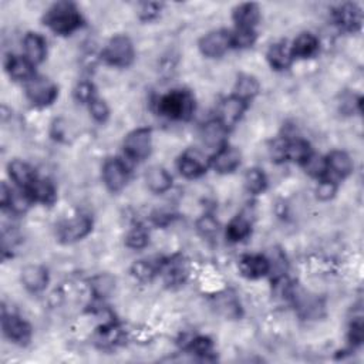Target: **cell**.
Returning a JSON list of instances; mask_svg holds the SVG:
<instances>
[{"mask_svg":"<svg viewBox=\"0 0 364 364\" xmlns=\"http://www.w3.org/2000/svg\"><path fill=\"white\" fill-rule=\"evenodd\" d=\"M8 174L13 186L22 190H29V187L38 179L35 168L29 162L19 158H15L8 164Z\"/></svg>","mask_w":364,"mask_h":364,"instance_id":"2e32d148","label":"cell"},{"mask_svg":"<svg viewBox=\"0 0 364 364\" xmlns=\"http://www.w3.org/2000/svg\"><path fill=\"white\" fill-rule=\"evenodd\" d=\"M312 154H313V149L307 141L302 138L288 141V161L303 165Z\"/></svg>","mask_w":364,"mask_h":364,"instance_id":"4dcf8cb0","label":"cell"},{"mask_svg":"<svg viewBox=\"0 0 364 364\" xmlns=\"http://www.w3.org/2000/svg\"><path fill=\"white\" fill-rule=\"evenodd\" d=\"M157 113L172 121H190L195 113V97L188 90H171L157 101Z\"/></svg>","mask_w":364,"mask_h":364,"instance_id":"7a4b0ae2","label":"cell"},{"mask_svg":"<svg viewBox=\"0 0 364 364\" xmlns=\"http://www.w3.org/2000/svg\"><path fill=\"white\" fill-rule=\"evenodd\" d=\"M35 67L25 56H15L11 55L5 60V70L9 74V77L15 81H23L28 83L36 76Z\"/></svg>","mask_w":364,"mask_h":364,"instance_id":"ffe728a7","label":"cell"},{"mask_svg":"<svg viewBox=\"0 0 364 364\" xmlns=\"http://www.w3.org/2000/svg\"><path fill=\"white\" fill-rule=\"evenodd\" d=\"M87 108H89V113H90V115L93 117V120L97 121V123H100V124H104V123L110 118V107H108V104H107L103 98H100V97H96V98L87 106Z\"/></svg>","mask_w":364,"mask_h":364,"instance_id":"74e56055","label":"cell"},{"mask_svg":"<svg viewBox=\"0 0 364 364\" xmlns=\"http://www.w3.org/2000/svg\"><path fill=\"white\" fill-rule=\"evenodd\" d=\"M197 228H198V231H200V234H201L203 237H205V238H212V237H215V235L218 234L220 225H218L217 220H215L212 215H204V217H201V218L198 220Z\"/></svg>","mask_w":364,"mask_h":364,"instance_id":"60d3db41","label":"cell"},{"mask_svg":"<svg viewBox=\"0 0 364 364\" xmlns=\"http://www.w3.org/2000/svg\"><path fill=\"white\" fill-rule=\"evenodd\" d=\"M242 162L241 151L229 144L222 145L215 151V154L210 159V166L221 175H228L235 172Z\"/></svg>","mask_w":364,"mask_h":364,"instance_id":"7c38bea8","label":"cell"},{"mask_svg":"<svg viewBox=\"0 0 364 364\" xmlns=\"http://www.w3.org/2000/svg\"><path fill=\"white\" fill-rule=\"evenodd\" d=\"M159 271H161V263H154L152 261L141 259L132 263L130 272L135 280L141 283H149L159 273Z\"/></svg>","mask_w":364,"mask_h":364,"instance_id":"f546056e","label":"cell"},{"mask_svg":"<svg viewBox=\"0 0 364 364\" xmlns=\"http://www.w3.org/2000/svg\"><path fill=\"white\" fill-rule=\"evenodd\" d=\"M125 157L134 162H142L152 152V131L149 128H135L127 134L123 142Z\"/></svg>","mask_w":364,"mask_h":364,"instance_id":"5b68a950","label":"cell"},{"mask_svg":"<svg viewBox=\"0 0 364 364\" xmlns=\"http://www.w3.org/2000/svg\"><path fill=\"white\" fill-rule=\"evenodd\" d=\"M252 234V222L246 214L234 217L225 229V237L231 244H239L248 239Z\"/></svg>","mask_w":364,"mask_h":364,"instance_id":"484cf974","label":"cell"},{"mask_svg":"<svg viewBox=\"0 0 364 364\" xmlns=\"http://www.w3.org/2000/svg\"><path fill=\"white\" fill-rule=\"evenodd\" d=\"M363 337H364V326H363V320L360 316L351 322L350 330H348V339L353 346H358V344H361Z\"/></svg>","mask_w":364,"mask_h":364,"instance_id":"f6af8a7d","label":"cell"},{"mask_svg":"<svg viewBox=\"0 0 364 364\" xmlns=\"http://www.w3.org/2000/svg\"><path fill=\"white\" fill-rule=\"evenodd\" d=\"M266 62L275 72H285L290 69L293 63L290 45H288L286 42H278L271 45L266 52Z\"/></svg>","mask_w":364,"mask_h":364,"instance_id":"603a6c76","label":"cell"},{"mask_svg":"<svg viewBox=\"0 0 364 364\" xmlns=\"http://www.w3.org/2000/svg\"><path fill=\"white\" fill-rule=\"evenodd\" d=\"M172 175L161 165H154L145 172L147 188L154 194H165L172 188Z\"/></svg>","mask_w":364,"mask_h":364,"instance_id":"44dd1931","label":"cell"},{"mask_svg":"<svg viewBox=\"0 0 364 364\" xmlns=\"http://www.w3.org/2000/svg\"><path fill=\"white\" fill-rule=\"evenodd\" d=\"M248 103L241 100L237 96H229L227 98H224L218 107V115H217V121L225 128V130H231L234 128L244 117L245 111L248 110Z\"/></svg>","mask_w":364,"mask_h":364,"instance_id":"8fae6325","label":"cell"},{"mask_svg":"<svg viewBox=\"0 0 364 364\" xmlns=\"http://www.w3.org/2000/svg\"><path fill=\"white\" fill-rule=\"evenodd\" d=\"M288 141L289 140H283V138H278L276 141H273L272 147H271V157L275 162H285L288 161Z\"/></svg>","mask_w":364,"mask_h":364,"instance_id":"ee69618b","label":"cell"},{"mask_svg":"<svg viewBox=\"0 0 364 364\" xmlns=\"http://www.w3.org/2000/svg\"><path fill=\"white\" fill-rule=\"evenodd\" d=\"M227 132H228V130H225L217 120H214V121L204 124V127L201 130V138L207 147L214 148L217 151L218 148H221L222 145L227 144L225 142Z\"/></svg>","mask_w":364,"mask_h":364,"instance_id":"83f0119b","label":"cell"},{"mask_svg":"<svg viewBox=\"0 0 364 364\" xmlns=\"http://www.w3.org/2000/svg\"><path fill=\"white\" fill-rule=\"evenodd\" d=\"M96 97H98L97 90L90 81H81L74 89V98L84 106H89Z\"/></svg>","mask_w":364,"mask_h":364,"instance_id":"f35d334b","label":"cell"},{"mask_svg":"<svg viewBox=\"0 0 364 364\" xmlns=\"http://www.w3.org/2000/svg\"><path fill=\"white\" fill-rule=\"evenodd\" d=\"M235 29H256L261 21V9L256 4H241L232 11Z\"/></svg>","mask_w":364,"mask_h":364,"instance_id":"cb8c5ba5","label":"cell"},{"mask_svg":"<svg viewBox=\"0 0 364 364\" xmlns=\"http://www.w3.org/2000/svg\"><path fill=\"white\" fill-rule=\"evenodd\" d=\"M211 157H207L205 152H203L198 148H188L181 154L178 158L176 166L179 174L187 179H197L207 174L210 166Z\"/></svg>","mask_w":364,"mask_h":364,"instance_id":"52a82bcc","label":"cell"},{"mask_svg":"<svg viewBox=\"0 0 364 364\" xmlns=\"http://www.w3.org/2000/svg\"><path fill=\"white\" fill-rule=\"evenodd\" d=\"M316 198L319 201H323V203H327L330 200H333L337 194V184L336 181L331 179V178H323L317 182V187H316Z\"/></svg>","mask_w":364,"mask_h":364,"instance_id":"8d00e7d4","label":"cell"},{"mask_svg":"<svg viewBox=\"0 0 364 364\" xmlns=\"http://www.w3.org/2000/svg\"><path fill=\"white\" fill-rule=\"evenodd\" d=\"M23 56L33 64H42L47 57V42L36 32H29L23 39Z\"/></svg>","mask_w":364,"mask_h":364,"instance_id":"ac0fdd59","label":"cell"},{"mask_svg":"<svg viewBox=\"0 0 364 364\" xmlns=\"http://www.w3.org/2000/svg\"><path fill=\"white\" fill-rule=\"evenodd\" d=\"M101 176L106 188L113 194H118L128 184L130 171L123 159L114 157L104 161L101 168Z\"/></svg>","mask_w":364,"mask_h":364,"instance_id":"ba28073f","label":"cell"},{"mask_svg":"<svg viewBox=\"0 0 364 364\" xmlns=\"http://www.w3.org/2000/svg\"><path fill=\"white\" fill-rule=\"evenodd\" d=\"M320 49V40L316 35L310 32L300 33L290 45V52L295 59L299 60H307L314 57L319 53Z\"/></svg>","mask_w":364,"mask_h":364,"instance_id":"d6986e66","label":"cell"},{"mask_svg":"<svg viewBox=\"0 0 364 364\" xmlns=\"http://www.w3.org/2000/svg\"><path fill=\"white\" fill-rule=\"evenodd\" d=\"M198 49L201 55L208 59H220L225 56L232 49L231 32L220 29L207 33L200 39Z\"/></svg>","mask_w":364,"mask_h":364,"instance_id":"30bf717a","label":"cell"},{"mask_svg":"<svg viewBox=\"0 0 364 364\" xmlns=\"http://www.w3.org/2000/svg\"><path fill=\"white\" fill-rule=\"evenodd\" d=\"M93 231V220L86 214L74 215L73 218L64 220L57 225L56 237L60 244L72 245L83 241Z\"/></svg>","mask_w":364,"mask_h":364,"instance_id":"8992f818","label":"cell"},{"mask_svg":"<svg viewBox=\"0 0 364 364\" xmlns=\"http://www.w3.org/2000/svg\"><path fill=\"white\" fill-rule=\"evenodd\" d=\"M123 339V330L114 324H108L100 329L97 343L101 348H114Z\"/></svg>","mask_w":364,"mask_h":364,"instance_id":"d6a6232c","label":"cell"},{"mask_svg":"<svg viewBox=\"0 0 364 364\" xmlns=\"http://www.w3.org/2000/svg\"><path fill=\"white\" fill-rule=\"evenodd\" d=\"M334 25L347 33H356L363 25V12L356 4H343L333 11Z\"/></svg>","mask_w":364,"mask_h":364,"instance_id":"4fadbf2b","label":"cell"},{"mask_svg":"<svg viewBox=\"0 0 364 364\" xmlns=\"http://www.w3.org/2000/svg\"><path fill=\"white\" fill-rule=\"evenodd\" d=\"M159 273L164 275V280L169 286L175 285H182L187 280L188 276V268L184 259L181 258H172L168 259L166 262L161 263V271Z\"/></svg>","mask_w":364,"mask_h":364,"instance_id":"d4e9b609","label":"cell"},{"mask_svg":"<svg viewBox=\"0 0 364 364\" xmlns=\"http://www.w3.org/2000/svg\"><path fill=\"white\" fill-rule=\"evenodd\" d=\"M162 11V5L161 4H141L140 11H138V18L142 22H152L155 19L159 18Z\"/></svg>","mask_w":364,"mask_h":364,"instance_id":"b9f144b4","label":"cell"},{"mask_svg":"<svg viewBox=\"0 0 364 364\" xmlns=\"http://www.w3.org/2000/svg\"><path fill=\"white\" fill-rule=\"evenodd\" d=\"M259 90H261V84L255 76L241 74L237 79V83L234 87V96L239 97L241 100L249 104L259 94Z\"/></svg>","mask_w":364,"mask_h":364,"instance_id":"4316f807","label":"cell"},{"mask_svg":"<svg viewBox=\"0 0 364 364\" xmlns=\"http://www.w3.org/2000/svg\"><path fill=\"white\" fill-rule=\"evenodd\" d=\"M244 184L249 194L262 195L268 188V176L262 168L254 166L245 172Z\"/></svg>","mask_w":364,"mask_h":364,"instance_id":"f1b7e54d","label":"cell"},{"mask_svg":"<svg viewBox=\"0 0 364 364\" xmlns=\"http://www.w3.org/2000/svg\"><path fill=\"white\" fill-rule=\"evenodd\" d=\"M21 282L28 292L40 293L47 288V285L50 282V275L45 266L32 263L22 269Z\"/></svg>","mask_w":364,"mask_h":364,"instance_id":"9a60e30c","label":"cell"},{"mask_svg":"<svg viewBox=\"0 0 364 364\" xmlns=\"http://www.w3.org/2000/svg\"><path fill=\"white\" fill-rule=\"evenodd\" d=\"M101 59L107 66L115 69H127L135 60V47L127 35L113 36L103 49Z\"/></svg>","mask_w":364,"mask_h":364,"instance_id":"3957f363","label":"cell"},{"mask_svg":"<svg viewBox=\"0 0 364 364\" xmlns=\"http://www.w3.org/2000/svg\"><path fill=\"white\" fill-rule=\"evenodd\" d=\"M258 35L254 29H235L231 32L232 49H249L256 43Z\"/></svg>","mask_w":364,"mask_h":364,"instance_id":"d590c367","label":"cell"},{"mask_svg":"<svg viewBox=\"0 0 364 364\" xmlns=\"http://www.w3.org/2000/svg\"><path fill=\"white\" fill-rule=\"evenodd\" d=\"M33 201V204L53 205L57 200V190L53 182L47 178H39L26 190Z\"/></svg>","mask_w":364,"mask_h":364,"instance_id":"7402d4cb","label":"cell"},{"mask_svg":"<svg viewBox=\"0 0 364 364\" xmlns=\"http://www.w3.org/2000/svg\"><path fill=\"white\" fill-rule=\"evenodd\" d=\"M149 244V232L145 227L137 225L134 227L125 237V246L134 251L144 249Z\"/></svg>","mask_w":364,"mask_h":364,"instance_id":"836d02e7","label":"cell"},{"mask_svg":"<svg viewBox=\"0 0 364 364\" xmlns=\"http://www.w3.org/2000/svg\"><path fill=\"white\" fill-rule=\"evenodd\" d=\"M326 162H327V178L333 176L334 179H346L353 174L354 162L346 151H341V149L331 151L326 157Z\"/></svg>","mask_w":364,"mask_h":364,"instance_id":"e0dca14e","label":"cell"},{"mask_svg":"<svg viewBox=\"0 0 364 364\" xmlns=\"http://www.w3.org/2000/svg\"><path fill=\"white\" fill-rule=\"evenodd\" d=\"M302 166L305 168L306 174H309L312 178H316L319 181L323 178H327V162H326V157L323 155L313 152Z\"/></svg>","mask_w":364,"mask_h":364,"instance_id":"1f68e13d","label":"cell"},{"mask_svg":"<svg viewBox=\"0 0 364 364\" xmlns=\"http://www.w3.org/2000/svg\"><path fill=\"white\" fill-rule=\"evenodd\" d=\"M238 271L244 278L249 280L262 279L271 273L269 259L268 256L259 255V254L244 255L238 261Z\"/></svg>","mask_w":364,"mask_h":364,"instance_id":"5bb4252c","label":"cell"},{"mask_svg":"<svg viewBox=\"0 0 364 364\" xmlns=\"http://www.w3.org/2000/svg\"><path fill=\"white\" fill-rule=\"evenodd\" d=\"M187 351L205 360L208 356L214 353V343L207 336H197L188 341Z\"/></svg>","mask_w":364,"mask_h":364,"instance_id":"e575fe53","label":"cell"},{"mask_svg":"<svg viewBox=\"0 0 364 364\" xmlns=\"http://www.w3.org/2000/svg\"><path fill=\"white\" fill-rule=\"evenodd\" d=\"M361 97L356 94H346L341 97L340 103V111L344 114H353L361 111Z\"/></svg>","mask_w":364,"mask_h":364,"instance_id":"7bdbcfd3","label":"cell"},{"mask_svg":"<svg viewBox=\"0 0 364 364\" xmlns=\"http://www.w3.org/2000/svg\"><path fill=\"white\" fill-rule=\"evenodd\" d=\"M43 23L57 36H72L83 28L84 18L76 4L57 2L46 11Z\"/></svg>","mask_w":364,"mask_h":364,"instance_id":"6da1fadb","label":"cell"},{"mask_svg":"<svg viewBox=\"0 0 364 364\" xmlns=\"http://www.w3.org/2000/svg\"><path fill=\"white\" fill-rule=\"evenodd\" d=\"M91 289L96 293V296L107 297L111 293V290L114 289V280L107 275L97 276L91 280Z\"/></svg>","mask_w":364,"mask_h":364,"instance_id":"ab89813d","label":"cell"},{"mask_svg":"<svg viewBox=\"0 0 364 364\" xmlns=\"http://www.w3.org/2000/svg\"><path fill=\"white\" fill-rule=\"evenodd\" d=\"M2 330L8 340L18 346H26L30 343L33 330L32 326L19 314L6 312L4 307L2 313Z\"/></svg>","mask_w":364,"mask_h":364,"instance_id":"9c48e42d","label":"cell"},{"mask_svg":"<svg viewBox=\"0 0 364 364\" xmlns=\"http://www.w3.org/2000/svg\"><path fill=\"white\" fill-rule=\"evenodd\" d=\"M25 94L28 101L36 108L50 107L59 97L57 84L45 76H35L25 83Z\"/></svg>","mask_w":364,"mask_h":364,"instance_id":"277c9868","label":"cell"}]
</instances>
